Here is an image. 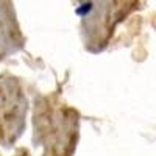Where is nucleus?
<instances>
[{
    "instance_id": "1",
    "label": "nucleus",
    "mask_w": 156,
    "mask_h": 156,
    "mask_svg": "<svg viewBox=\"0 0 156 156\" xmlns=\"http://www.w3.org/2000/svg\"><path fill=\"white\" fill-rule=\"evenodd\" d=\"M92 8H94V3L92 2H84V3H81L80 6L75 9V14L78 17H84V16H87L89 12L92 11Z\"/></svg>"
}]
</instances>
